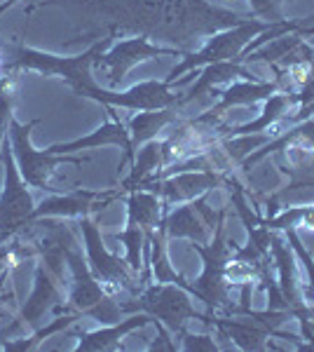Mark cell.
Returning <instances> with one entry per match:
<instances>
[{"mask_svg":"<svg viewBox=\"0 0 314 352\" xmlns=\"http://www.w3.org/2000/svg\"><path fill=\"white\" fill-rule=\"evenodd\" d=\"M225 217L227 209H221L218 223L214 228V235L207 244L192 242V249L202 256L204 270L195 282H188L186 277L179 280V287H183L190 296H195L207 305L209 315L214 312H232L235 305H230V282L225 277L227 263L232 261V252H235V242L225 240Z\"/></svg>","mask_w":314,"mask_h":352,"instance_id":"1","label":"cell"},{"mask_svg":"<svg viewBox=\"0 0 314 352\" xmlns=\"http://www.w3.org/2000/svg\"><path fill=\"white\" fill-rule=\"evenodd\" d=\"M108 45H111V41L104 38V41L92 45L87 52H82L78 56H54V54L36 52V50H28V47H14L12 52H10V59L5 61V71L33 68V71H40V73H45V76H61L71 85V89L78 96H87L89 99L94 89L99 87V85L94 82L92 66H94L96 56L106 52Z\"/></svg>","mask_w":314,"mask_h":352,"instance_id":"2","label":"cell"},{"mask_svg":"<svg viewBox=\"0 0 314 352\" xmlns=\"http://www.w3.org/2000/svg\"><path fill=\"white\" fill-rule=\"evenodd\" d=\"M122 312H148L153 320L162 322L171 333H181L188 320H202L207 327H214V315H199L190 303V294L174 282H155L146 285L136 294V298L127 300Z\"/></svg>","mask_w":314,"mask_h":352,"instance_id":"3","label":"cell"},{"mask_svg":"<svg viewBox=\"0 0 314 352\" xmlns=\"http://www.w3.org/2000/svg\"><path fill=\"white\" fill-rule=\"evenodd\" d=\"M272 26V21H258V19H244L235 24L232 28H225L218 36H214L211 41L204 45L199 52L183 56L179 66L171 68V73L167 76L169 85L176 82V78L183 76L186 71H195V68L209 66V64H218V61H235L244 54V50L249 47V43L254 41L258 33L267 31Z\"/></svg>","mask_w":314,"mask_h":352,"instance_id":"4","label":"cell"},{"mask_svg":"<svg viewBox=\"0 0 314 352\" xmlns=\"http://www.w3.org/2000/svg\"><path fill=\"white\" fill-rule=\"evenodd\" d=\"M38 120L28 122V124H19L12 118L10 122V141H12V153L16 167H19L21 179L26 181V186L31 188H40V190H52L56 188L47 184V176L54 172L59 164L71 162V164H82L87 162L89 157H73V155H54L47 148L45 151H36L31 146V129L36 127Z\"/></svg>","mask_w":314,"mask_h":352,"instance_id":"5","label":"cell"},{"mask_svg":"<svg viewBox=\"0 0 314 352\" xmlns=\"http://www.w3.org/2000/svg\"><path fill=\"white\" fill-rule=\"evenodd\" d=\"M80 228H82V240H85V252H87V265L94 272V277L106 285L108 289H127L129 294H139L141 287L136 285L139 275L129 268V263L124 258L115 256L113 252H108L104 244V235H101L99 226L94 223V219L89 214L80 217Z\"/></svg>","mask_w":314,"mask_h":352,"instance_id":"6","label":"cell"},{"mask_svg":"<svg viewBox=\"0 0 314 352\" xmlns=\"http://www.w3.org/2000/svg\"><path fill=\"white\" fill-rule=\"evenodd\" d=\"M5 162V188L0 192V242H8L19 230L31 226L33 217V197L26 188V181L21 179L12 151H0Z\"/></svg>","mask_w":314,"mask_h":352,"instance_id":"7","label":"cell"},{"mask_svg":"<svg viewBox=\"0 0 314 352\" xmlns=\"http://www.w3.org/2000/svg\"><path fill=\"white\" fill-rule=\"evenodd\" d=\"M179 50H167V47H157L153 45L148 38H127V41H120L117 45H113L108 52L99 54L94 61L96 68H106L108 71V85L111 87H120L122 80L127 78V73L136 64L153 56H179Z\"/></svg>","mask_w":314,"mask_h":352,"instance_id":"8","label":"cell"},{"mask_svg":"<svg viewBox=\"0 0 314 352\" xmlns=\"http://www.w3.org/2000/svg\"><path fill=\"white\" fill-rule=\"evenodd\" d=\"M225 172H214V169H199V172H181L164 179H146L139 188H146L162 197L167 204L174 202H190L199 195H207L211 188L225 184Z\"/></svg>","mask_w":314,"mask_h":352,"instance_id":"9","label":"cell"},{"mask_svg":"<svg viewBox=\"0 0 314 352\" xmlns=\"http://www.w3.org/2000/svg\"><path fill=\"white\" fill-rule=\"evenodd\" d=\"M169 82L148 80L134 85L127 92H108V89L96 87L89 99L104 104L106 109L120 106V109L131 111H162V109H179V94L171 92Z\"/></svg>","mask_w":314,"mask_h":352,"instance_id":"10","label":"cell"},{"mask_svg":"<svg viewBox=\"0 0 314 352\" xmlns=\"http://www.w3.org/2000/svg\"><path fill=\"white\" fill-rule=\"evenodd\" d=\"M270 252H272V263L277 268L279 289H282V296L287 300L291 317H295V320H314V310L307 308L305 292H302L298 282V272H295V252L291 244L284 242V237L277 230H272Z\"/></svg>","mask_w":314,"mask_h":352,"instance_id":"11","label":"cell"},{"mask_svg":"<svg viewBox=\"0 0 314 352\" xmlns=\"http://www.w3.org/2000/svg\"><path fill=\"white\" fill-rule=\"evenodd\" d=\"M66 265L73 272V285L68 292V312H80V315H89L96 305H101L111 294L104 292L101 282L94 277V272L89 270L87 258H82L80 254L73 249L66 256Z\"/></svg>","mask_w":314,"mask_h":352,"instance_id":"12","label":"cell"},{"mask_svg":"<svg viewBox=\"0 0 314 352\" xmlns=\"http://www.w3.org/2000/svg\"><path fill=\"white\" fill-rule=\"evenodd\" d=\"M115 197H120L117 190L113 192H92V190H76L68 195H52L45 197L43 202L33 209L31 221L45 219V217H85L96 209H106Z\"/></svg>","mask_w":314,"mask_h":352,"instance_id":"13","label":"cell"},{"mask_svg":"<svg viewBox=\"0 0 314 352\" xmlns=\"http://www.w3.org/2000/svg\"><path fill=\"white\" fill-rule=\"evenodd\" d=\"M56 312V315H64L68 308L61 305V289L59 280L45 268L43 263L36 268V282H33V292L26 298L24 308H21V324H28L36 331L40 329V320H43L47 312Z\"/></svg>","mask_w":314,"mask_h":352,"instance_id":"14","label":"cell"},{"mask_svg":"<svg viewBox=\"0 0 314 352\" xmlns=\"http://www.w3.org/2000/svg\"><path fill=\"white\" fill-rule=\"evenodd\" d=\"M284 82H289V73L287 71H279V78L272 82H258V80H247V82H237L232 87L223 89L218 94L221 96V104L214 106L211 111H207L204 116L195 118L197 122L204 124H218V118L232 106H251L256 101H265L267 96H272L275 92L284 87Z\"/></svg>","mask_w":314,"mask_h":352,"instance_id":"15","label":"cell"},{"mask_svg":"<svg viewBox=\"0 0 314 352\" xmlns=\"http://www.w3.org/2000/svg\"><path fill=\"white\" fill-rule=\"evenodd\" d=\"M43 226V235L33 240V247L43 258V265L47 268L56 280H64V268H66V256L68 252L76 249V237L71 235V230L66 226L56 223V221H49V217L36 219Z\"/></svg>","mask_w":314,"mask_h":352,"instance_id":"16","label":"cell"},{"mask_svg":"<svg viewBox=\"0 0 314 352\" xmlns=\"http://www.w3.org/2000/svg\"><path fill=\"white\" fill-rule=\"evenodd\" d=\"M96 146H117V148L124 151L122 160H120V167H124L127 162L134 160V151H131V136L127 132L120 120H108L106 124H101L96 132L82 136V139H76V141H68V144H54L49 146V153L54 155H71L76 151H87V148H96Z\"/></svg>","mask_w":314,"mask_h":352,"instance_id":"17","label":"cell"},{"mask_svg":"<svg viewBox=\"0 0 314 352\" xmlns=\"http://www.w3.org/2000/svg\"><path fill=\"white\" fill-rule=\"evenodd\" d=\"M214 327H218L221 331H225L232 338V343L239 350H265L267 338L275 336L272 324L249 315H232V317H214Z\"/></svg>","mask_w":314,"mask_h":352,"instance_id":"18","label":"cell"},{"mask_svg":"<svg viewBox=\"0 0 314 352\" xmlns=\"http://www.w3.org/2000/svg\"><path fill=\"white\" fill-rule=\"evenodd\" d=\"M159 226L167 232V237L171 240H179V237H186L190 242H199V244H207L214 235V230L209 228V223L204 221V217L199 214L195 200L183 202L181 207H176L174 212L164 214Z\"/></svg>","mask_w":314,"mask_h":352,"instance_id":"19","label":"cell"},{"mask_svg":"<svg viewBox=\"0 0 314 352\" xmlns=\"http://www.w3.org/2000/svg\"><path fill=\"white\" fill-rule=\"evenodd\" d=\"M153 322V317L148 312H131V317L117 322V324H106L99 331H89L80 336L78 352H92V350H117L120 340L127 336L134 329H144Z\"/></svg>","mask_w":314,"mask_h":352,"instance_id":"20","label":"cell"},{"mask_svg":"<svg viewBox=\"0 0 314 352\" xmlns=\"http://www.w3.org/2000/svg\"><path fill=\"white\" fill-rule=\"evenodd\" d=\"M244 78V80H254L251 78V73L244 68L239 61H218V64H209V66H202V71H199L197 76V82L192 85L190 89L179 96V109L186 104H192V101H197L199 96H202L204 92H214V94H221L216 92V85L221 82H230L232 78Z\"/></svg>","mask_w":314,"mask_h":352,"instance_id":"21","label":"cell"},{"mask_svg":"<svg viewBox=\"0 0 314 352\" xmlns=\"http://www.w3.org/2000/svg\"><path fill=\"white\" fill-rule=\"evenodd\" d=\"M162 207H164L162 197H157L155 192H150L146 188L129 190L127 192V226H139L141 230H146V235H150L164 217Z\"/></svg>","mask_w":314,"mask_h":352,"instance_id":"22","label":"cell"},{"mask_svg":"<svg viewBox=\"0 0 314 352\" xmlns=\"http://www.w3.org/2000/svg\"><path fill=\"white\" fill-rule=\"evenodd\" d=\"M291 104H295V92H275L272 96L265 99V106H262V113L256 120L251 122H244V124H235V127H223L218 124V132L221 136H239V134H258V132H265L275 124L279 118L287 113V109Z\"/></svg>","mask_w":314,"mask_h":352,"instance_id":"23","label":"cell"},{"mask_svg":"<svg viewBox=\"0 0 314 352\" xmlns=\"http://www.w3.org/2000/svg\"><path fill=\"white\" fill-rule=\"evenodd\" d=\"M134 157H136V160H134V167H131V174L122 181V184H120V188H117L120 197H122L124 192L139 188L146 179H150L153 174L162 169V164H164L162 141H155V139L146 141V144L141 146L139 155H134Z\"/></svg>","mask_w":314,"mask_h":352,"instance_id":"24","label":"cell"},{"mask_svg":"<svg viewBox=\"0 0 314 352\" xmlns=\"http://www.w3.org/2000/svg\"><path fill=\"white\" fill-rule=\"evenodd\" d=\"M176 122L174 109H162V111H144L139 116H134L129 120V136H131V151H139V146H144L146 141L155 139L157 132H162L167 124Z\"/></svg>","mask_w":314,"mask_h":352,"instance_id":"25","label":"cell"},{"mask_svg":"<svg viewBox=\"0 0 314 352\" xmlns=\"http://www.w3.org/2000/svg\"><path fill=\"white\" fill-rule=\"evenodd\" d=\"M80 312H64V315H56V320H52V324L43 327V329H36V333H33L31 338H24V340H8V343H3L0 348L3 350H10V352H26V350H33L40 340H45L47 336H52V333L61 331V329H68L73 327L76 322L80 320Z\"/></svg>","mask_w":314,"mask_h":352,"instance_id":"26","label":"cell"},{"mask_svg":"<svg viewBox=\"0 0 314 352\" xmlns=\"http://www.w3.org/2000/svg\"><path fill=\"white\" fill-rule=\"evenodd\" d=\"M111 240L115 242H122L124 247H127V263L129 268L136 272V275H141V268H144V263H141V252H144V242L148 240L146 230H141L139 226H127L122 232H115V235H111Z\"/></svg>","mask_w":314,"mask_h":352,"instance_id":"27","label":"cell"},{"mask_svg":"<svg viewBox=\"0 0 314 352\" xmlns=\"http://www.w3.org/2000/svg\"><path fill=\"white\" fill-rule=\"evenodd\" d=\"M12 122V76H0V146L3 136Z\"/></svg>","mask_w":314,"mask_h":352,"instance_id":"28","label":"cell"},{"mask_svg":"<svg viewBox=\"0 0 314 352\" xmlns=\"http://www.w3.org/2000/svg\"><path fill=\"white\" fill-rule=\"evenodd\" d=\"M179 336H181V348H183V350H195V352H216V350H218L214 336H207V333L195 336V333H188L183 329Z\"/></svg>","mask_w":314,"mask_h":352,"instance_id":"29","label":"cell"},{"mask_svg":"<svg viewBox=\"0 0 314 352\" xmlns=\"http://www.w3.org/2000/svg\"><path fill=\"white\" fill-rule=\"evenodd\" d=\"M254 5V14L265 16V21H282V3L284 0H249Z\"/></svg>","mask_w":314,"mask_h":352,"instance_id":"30","label":"cell"},{"mask_svg":"<svg viewBox=\"0 0 314 352\" xmlns=\"http://www.w3.org/2000/svg\"><path fill=\"white\" fill-rule=\"evenodd\" d=\"M153 324L157 327V340H153V343L148 345V350H169V352L176 350V345L171 343V338H169V329L157 320H153Z\"/></svg>","mask_w":314,"mask_h":352,"instance_id":"31","label":"cell"},{"mask_svg":"<svg viewBox=\"0 0 314 352\" xmlns=\"http://www.w3.org/2000/svg\"><path fill=\"white\" fill-rule=\"evenodd\" d=\"M16 247H8V244L0 242V275L10 268V258H12V252Z\"/></svg>","mask_w":314,"mask_h":352,"instance_id":"32","label":"cell"},{"mask_svg":"<svg viewBox=\"0 0 314 352\" xmlns=\"http://www.w3.org/2000/svg\"><path fill=\"white\" fill-rule=\"evenodd\" d=\"M300 228L314 230V204H312V207H302V217H300Z\"/></svg>","mask_w":314,"mask_h":352,"instance_id":"33","label":"cell"},{"mask_svg":"<svg viewBox=\"0 0 314 352\" xmlns=\"http://www.w3.org/2000/svg\"><path fill=\"white\" fill-rule=\"evenodd\" d=\"M8 282H10V268L0 275V298H3V292H5V285H8Z\"/></svg>","mask_w":314,"mask_h":352,"instance_id":"34","label":"cell"},{"mask_svg":"<svg viewBox=\"0 0 314 352\" xmlns=\"http://www.w3.org/2000/svg\"><path fill=\"white\" fill-rule=\"evenodd\" d=\"M12 5H14V0H5V3L0 5V14H3V12H5V10H8V8H12Z\"/></svg>","mask_w":314,"mask_h":352,"instance_id":"35","label":"cell"},{"mask_svg":"<svg viewBox=\"0 0 314 352\" xmlns=\"http://www.w3.org/2000/svg\"><path fill=\"white\" fill-rule=\"evenodd\" d=\"M312 298H314V296H312Z\"/></svg>","mask_w":314,"mask_h":352,"instance_id":"36","label":"cell"}]
</instances>
